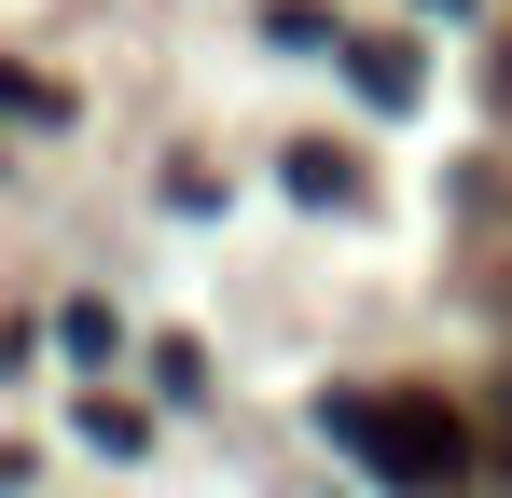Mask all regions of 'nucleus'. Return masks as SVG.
<instances>
[{
	"label": "nucleus",
	"mask_w": 512,
	"mask_h": 498,
	"mask_svg": "<svg viewBox=\"0 0 512 498\" xmlns=\"http://www.w3.org/2000/svg\"><path fill=\"white\" fill-rule=\"evenodd\" d=\"M277 180H291L305 208H360V166H346L333 139H291V153H277Z\"/></svg>",
	"instance_id": "nucleus-3"
},
{
	"label": "nucleus",
	"mask_w": 512,
	"mask_h": 498,
	"mask_svg": "<svg viewBox=\"0 0 512 498\" xmlns=\"http://www.w3.org/2000/svg\"><path fill=\"white\" fill-rule=\"evenodd\" d=\"M0 125H70V83H42L28 56H0Z\"/></svg>",
	"instance_id": "nucleus-4"
},
{
	"label": "nucleus",
	"mask_w": 512,
	"mask_h": 498,
	"mask_svg": "<svg viewBox=\"0 0 512 498\" xmlns=\"http://www.w3.org/2000/svg\"><path fill=\"white\" fill-rule=\"evenodd\" d=\"M499 97H512V56H499Z\"/></svg>",
	"instance_id": "nucleus-9"
},
{
	"label": "nucleus",
	"mask_w": 512,
	"mask_h": 498,
	"mask_svg": "<svg viewBox=\"0 0 512 498\" xmlns=\"http://www.w3.org/2000/svg\"><path fill=\"white\" fill-rule=\"evenodd\" d=\"M499 471H512V402H499Z\"/></svg>",
	"instance_id": "nucleus-8"
},
{
	"label": "nucleus",
	"mask_w": 512,
	"mask_h": 498,
	"mask_svg": "<svg viewBox=\"0 0 512 498\" xmlns=\"http://www.w3.org/2000/svg\"><path fill=\"white\" fill-rule=\"evenodd\" d=\"M84 443H97V457H139L153 429H139V415H125V402H84Z\"/></svg>",
	"instance_id": "nucleus-7"
},
{
	"label": "nucleus",
	"mask_w": 512,
	"mask_h": 498,
	"mask_svg": "<svg viewBox=\"0 0 512 498\" xmlns=\"http://www.w3.org/2000/svg\"><path fill=\"white\" fill-rule=\"evenodd\" d=\"M56 346H70V360H84V374H97V360H111L125 332H111V305H56Z\"/></svg>",
	"instance_id": "nucleus-5"
},
{
	"label": "nucleus",
	"mask_w": 512,
	"mask_h": 498,
	"mask_svg": "<svg viewBox=\"0 0 512 498\" xmlns=\"http://www.w3.org/2000/svg\"><path fill=\"white\" fill-rule=\"evenodd\" d=\"M346 83H360V97H374V111H416V42H346Z\"/></svg>",
	"instance_id": "nucleus-2"
},
{
	"label": "nucleus",
	"mask_w": 512,
	"mask_h": 498,
	"mask_svg": "<svg viewBox=\"0 0 512 498\" xmlns=\"http://www.w3.org/2000/svg\"><path fill=\"white\" fill-rule=\"evenodd\" d=\"M319 429H333L374 485H402V498L471 485V457H485V443L457 429V402H429V388H333V402H319Z\"/></svg>",
	"instance_id": "nucleus-1"
},
{
	"label": "nucleus",
	"mask_w": 512,
	"mask_h": 498,
	"mask_svg": "<svg viewBox=\"0 0 512 498\" xmlns=\"http://www.w3.org/2000/svg\"><path fill=\"white\" fill-rule=\"evenodd\" d=\"M263 42H291V56H319V42H333V14H319V0H277V14H263Z\"/></svg>",
	"instance_id": "nucleus-6"
}]
</instances>
